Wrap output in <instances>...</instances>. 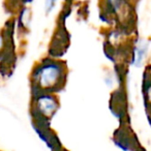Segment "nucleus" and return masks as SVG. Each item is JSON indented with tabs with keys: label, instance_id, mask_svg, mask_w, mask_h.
Segmentation results:
<instances>
[{
	"label": "nucleus",
	"instance_id": "7ed1b4c3",
	"mask_svg": "<svg viewBox=\"0 0 151 151\" xmlns=\"http://www.w3.org/2000/svg\"><path fill=\"white\" fill-rule=\"evenodd\" d=\"M56 2H57V0H46V11H47V13H50V12L54 9Z\"/></svg>",
	"mask_w": 151,
	"mask_h": 151
},
{
	"label": "nucleus",
	"instance_id": "f03ea898",
	"mask_svg": "<svg viewBox=\"0 0 151 151\" xmlns=\"http://www.w3.org/2000/svg\"><path fill=\"white\" fill-rule=\"evenodd\" d=\"M146 52H147V45L145 42H142V44H140L137 47L136 56H134V62L137 64H140L142 62L143 59L146 56Z\"/></svg>",
	"mask_w": 151,
	"mask_h": 151
},
{
	"label": "nucleus",
	"instance_id": "f257e3e1",
	"mask_svg": "<svg viewBox=\"0 0 151 151\" xmlns=\"http://www.w3.org/2000/svg\"><path fill=\"white\" fill-rule=\"evenodd\" d=\"M66 80V66L60 60L45 59L35 65L32 73V84L40 93H51L61 89Z\"/></svg>",
	"mask_w": 151,
	"mask_h": 151
}]
</instances>
